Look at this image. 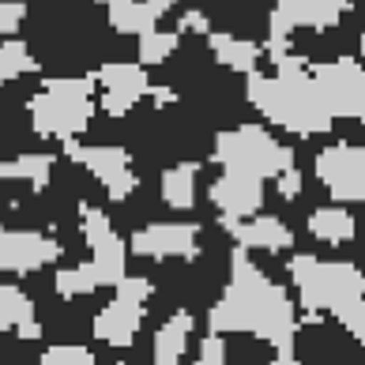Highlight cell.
<instances>
[{
    "instance_id": "obj_28",
    "label": "cell",
    "mask_w": 365,
    "mask_h": 365,
    "mask_svg": "<svg viewBox=\"0 0 365 365\" xmlns=\"http://www.w3.org/2000/svg\"><path fill=\"white\" fill-rule=\"evenodd\" d=\"M275 185H279V196L282 200H297V196H302V170H297V166L282 170L279 178H275Z\"/></svg>"
},
{
    "instance_id": "obj_9",
    "label": "cell",
    "mask_w": 365,
    "mask_h": 365,
    "mask_svg": "<svg viewBox=\"0 0 365 365\" xmlns=\"http://www.w3.org/2000/svg\"><path fill=\"white\" fill-rule=\"evenodd\" d=\"M317 178L339 204H365V143H331L317 155Z\"/></svg>"
},
{
    "instance_id": "obj_29",
    "label": "cell",
    "mask_w": 365,
    "mask_h": 365,
    "mask_svg": "<svg viewBox=\"0 0 365 365\" xmlns=\"http://www.w3.org/2000/svg\"><path fill=\"white\" fill-rule=\"evenodd\" d=\"M358 49H361V61H365V34H361V42H358Z\"/></svg>"
},
{
    "instance_id": "obj_8",
    "label": "cell",
    "mask_w": 365,
    "mask_h": 365,
    "mask_svg": "<svg viewBox=\"0 0 365 365\" xmlns=\"http://www.w3.org/2000/svg\"><path fill=\"white\" fill-rule=\"evenodd\" d=\"M313 79L328 102L331 117H350L365 125V64L339 57V61H324L313 64Z\"/></svg>"
},
{
    "instance_id": "obj_2",
    "label": "cell",
    "mask_w": 365,
    "mask_h": 365,
    "mask_svg": "<svg viewBox=\"0 0 365 365\" xmlns=\"http://www.w3.org/2000/svg\"><path fill=\"white\" fill-rule=\"evenodd\" d=\"M245 94L272 125L294 132V136H324L335 125L328 102H324V94L313 79L309 61L294 57V53L275 61L272 76L249 72Z\"/></svg>"
},
{
    "instance_id": "obj_1",
    "label": "cell",
    "mask_w": 365,
    "mask_h": 365,
    "mask_svg": "<svg viewBox=\"0 0 365 365\" xmlns=\"http://www.w3.org/2000/svg\"><path fill=\"white\" fill-rule=\"evenodd\" d=\"M207 328L215 335L249 331L275 350V365H297V358H294V339H297L294 302L279 282H272L249 260V249H241V245L234 252V260H230L226 290L207 313Z\"/></svg>"
},
{
    "instance_id": "obj_7",
    "label": "cell",
    "mask_w": 365,
    "mask_h": 365,
    "mask_svg": "<svg viewBox=\"0 0 365 365\" xmlns=\"http://www.w3.org/2000/svg\"><path fill=\"white\" fill-rule=\"evenodd\" d=\"M113 302L94 317V339L110 343V346H132L136 339L140 324H143V302L155 294L151 279H140V275H125L113 287Z\"/></svg>"
},
{
    "instance_id": "obj_17",
    "label": "cell",
    "mask_w": 365,
    "mask_h": 365,
    "mask_svg": "<svg viewBox=\"0 0 365 365\" xmlns=\"http://www.w3.org/2000/svg\"><path fill=\"white\" fill-rule=\"evenodd\" d=\"M207 49H211V57L219 61L222 68L241 72V76L256 72V64H260V57H264V46L260 42L241 38V34H230V31H211L207 34Z\"/></svg>"
},
{
    "instance_id": "obj_24",
    "label": "cell",
    "mask_w": 365,
    "mask_h": 365,
    "mask_svg": "<svg viewBox=\"0 0 365 365\" xmlns=\"http://www.w3.org/2000/svg\"><path fill=\"white\" fill-rule=\"evenodd\" d=\"M38 365H94V354L87 346H49Z\"/></svg>"
},
{
    "instance_id": "obj_14",
    "label": "cell",
    "mask_w": 365,
    "mask_h": 365,
    "mask_svg": "<svg viewBox=\"0 0 365 365\" xmlns=\"http://www.w3.org/2000/svg\"><path fill=\"white\" fill-rule=\"evenodd\" d=\"M196 249H200V226L192 222H151L132 234V252L147 256V260H170V256L192 260Z\"/></svg>"
},
{
    "instance_id": "obj_21",
    "label": "cell",
    "mask_w": 365,
    "mask_h": 365,
    "mask_svg": "<svg viewBox=\"0 0 365 365\" xmlns=\"http://www.w3.org/2000/svg\"><path fill=\"white\" fill-rule=\"evenodd\" d=\"M196 173H200L196 162H181V166L166 170L162 173V200L178 211H188L196 204Z\"/></svg>"
},
{
    "instance_id": "obj_10",
    "label": "cell",
    "mask_w": 365,
    "mask_h": 365,
    "mask_svg": "<svg viewBox=\"0 0 365 365\" xmlns=\"http://www.w3.org/2000/svg\"><path fill=\"white\" fill-rule=\"evenodd\" d=\"M64 155L79 162L94 181H102V188L110 192L113 204H120V200H128L136 192V170H132V158L125 147H113V143L79 147L76 140H64Z\"/></svg>"
},
{
    "instance_id": "obj_18",
    "label": "cell",
    "mask_w": 365,
    "mask_h": 365,
    "mask_svg": "<svg viewBox=\"0 0 365 365\" xmlns=\"http://www.w3.org/2000/svg\"><path fill=\"white\" fill-rule=\"evenodd\" d=\"M19 331L23 339H38L42 324L34 320V302L16 287H0V335Z\"/></svg>"
},
{
    "instance_id": "obj_5",
    "label": "cell",
    "mask_w": 365,
    "mask_h": 365,
    "mask_svg": "<svg viewBox=\"0 0 365 365\" xmlns=\"http://www.w3.org/2000/svg\"><path fill=\"white\" fill-rule=\"evenodd\" d=\"M215 162L230 173H249L260 181H275L282 170L294 166V147L279 143L260 125H241L215 136Z\"/></svg>"
},
{
    "instance_id": "obj_27",
    "label": "cell",
    "mask_w": 365,
    "mask_h": 365,
    "mask_svg": "<svg viewBox=\"0 0 365 365\" xmlns=\"http://www.w3.org/2000/svg\"><path fill=\"white\" fill-rule=\"evenodd\" d=\"M200 365H226V343L222 335H207L204 343H200Z\"/></svg>"
},
{
    "instance_id": "obj_4",
    "label": "cell",
    "mask_w": 365,
    "mask_h": 365,
    "mask_svg": "<svg viewBox=\"0 0 365 365\" xmlns=\"http://www.w3.org/2000/svg\"><path fill=\"white\" fill-rule=\"evenodd\" d=\"M290 279L297 287V297L309 309V317L320 313H343L365 297V275L346 260H320V256H294Z\"/></svg>"
},
{
    "instance_id": "obj_11",
    "label": "cell",
    "mask_w": 365,
    "mask_h": 365,
    "mask_svg": "<svg viewBox=\"0 0 365 365\" xmlns=\"http://www.w3.org/2000/svg\"><path fill=\"white\" fill-rule=\"evenodd\" d=\"M83 241L91 249V267L98 275L102 287H117L125 279V264H128V245L117 237V230L110 222V215L83 204Z\"/></svg>"
},
{
    "instance_id": "obj_22",
    "label": "cell",
    "mask_w": 365,
    "mask_h": 365,
    "mask_svg": "<svg viewBox=\"0 0 365 365\" xmlns=\"http://www.w3.org/2000/svg\"><path fill=\"white\" fill-rule=\"evenodd\" d=\"M178 46H181V31H162V26H155V31L140 34V64L170 61L178 53Z\"/></svg>"
},
{
    "instance_id": "obj_12",
    "label": "cell",
    "mask_w": 365,
    "mask_h": 365,
    "mask_svg": "<svg viewBox=\"0 0 365 365\" xmlns=\"http://www.w3.org/2000/svg\"><path fill=\"white\" fill-rule=\"evenodd\" d=\"M94 83L102 87V110L110 117H125L143 94H151V79H147L143 64L132 61H110L94 72Z\"/></svg>"
},
{
    "instance_id": "obj_6",
    "label": "cell",
    "mask_w": 365,
    "mask_h": 365,
    "mask_svg": "<svg viewBox=\"0 0 365 365\" xmlns=\"http://www.w3.org/2000/svg\"><path fill=\"white\" fill-rule=\"evenodd\" d=\"M350 11V0H272L267 11V42H264V57L279 61L290 53V38L294 31H331L339 26L343 16Z\"/></svg>"
},
{
    "instance_id": "obj_19",
    "label": "cell",
    "mask_w": 365,
    "mask_h": 365,
    "mask_svg": "<svg viewBox=\"0 0 365 365\" xmlns=\"http://www.w3.org/2000/svg\"><path fill=\"white\" fill-rule=\"evenodd\" d=\"M192 313H173L155 335V365H181V354L188 346V331H192Z\"/></svg>"
},
{
    "instance_id": "obj_25",
    "label": "cell",
    "mask_w": 365,
    "mask_h": 365,
    "mask_svg": "<svg viewBox=\"0 0 365 365\" xmlns=\"http://www.w3.org/2000/svg\"><path fill=\"white\" fill-rule=\"evenodd\" d=\"M335 320H339L343 328L358 339V346L365 350V297H361V302H354V305H346L343 313H335Z\"/></svg>"
},
{
    "instance_id": "obj_16",
    "label": "cell",
    "mask_w": 365,
    "mask_h": 365,
    "mask_svg": "<svg viewBox=\"0 0 365 365\" xmlns=\"http://www.w3.org/2000/svg\"><path fill=\"white\" fill-rule=\"evenodd\" d=\"M230 230V237L237 241L241 249H264V252H282L294 245V230L282 222V219H272V215H249V219H237V222H222Z\"/></svg>"
},
{
    "instance_id": "obj_3",
    "label": "cell",
    "mask_w": 365,
    "mask_h": 365,
    "mask_svg": "<svg viewBox=\"0 0 365 365\" xmlns=\"http://www.w3.org/2000/svg\"><path fill=\"white\" fill-rule=\"evenodd\" d=\"M94 72L91 76H61L46 79L42 91L31 98V128L38 136L76 140L94 117Z\"/></svg>"
},
{
    "instance_id": "obj_20",
    "label": "cell",
    "mask_w": 365,
    "mask_h": 365,
    "mask_svg": "<svg viewBox=\"0 0 365 365\" xmlns=\"http://www.w3.org/2000/svg\"><path fill=\"white\" fill-rule=\"evenodd\" d=\"M309 234L328 241V245H343V241H354V215H350L343 204H331V207H317L309 215Z\"/></svg>"
},
{
    "instance_id": "obj_23",
    "label": "cell",
    "mask_w": 365,
    "mask_h": 365,
    "mask_svg": "<svg viewBox=\"0 0 365 365\" xmlns=\"http://www.w3.org/2000/svg\"><path fill=\"white\" fill-rule=\"evenodd\" d=\"M53 287H57L61 297H79V294L98 290L102 282H98V275H94L91 260H87V264H76V267H61L57 279H53Z\"/></svg>"
},
{
    "instance_id": "obj_13",
    "label": "cell",
    "mask_w": 365,
    "mask_h": 365,
    "mask_svg": "<svg viewBox=\"0 0 365 365\" xmlns=\"http://www.w3.org/2000/svg\"><path fill=\"white\" fill-rule=\"evenodd\" d=\"M61 260V245L38 230H4L0 226V272H38Z\"/></svg>"
},
{
    "instance_id": "obj_26",
    "label": "cell",
    "mask_w": 365,
    "mask_h": 365,
    "mask_svg": "<svg viewBox=\"0 0 365 365\" xmlns=\"http://www.w3.org/2000/svg\"><path fill=\"white\" fill-rule=\"evenodd\" d=\"M26 19V4L23 0H0V38H11Z\"/></svg>"
},
{
    "instance_id": "obj_15",
    "label": "cell",
    "mask_w": 365,
    "mask_h": 365,
    "mask_svg": "<svg viewBox=\"0 0 365 365\" xmlns=\"http://www.w3.org/2000/svg\"><path fill=\"white\" fill-rule=\"evenodd\" d=\"M207 196H211V204L219 207L222 222H237V219H249V215L260 211V204H264V181L249 178V173L222 170V178L211 185Z\"/></svg>"
}]
</instances>
